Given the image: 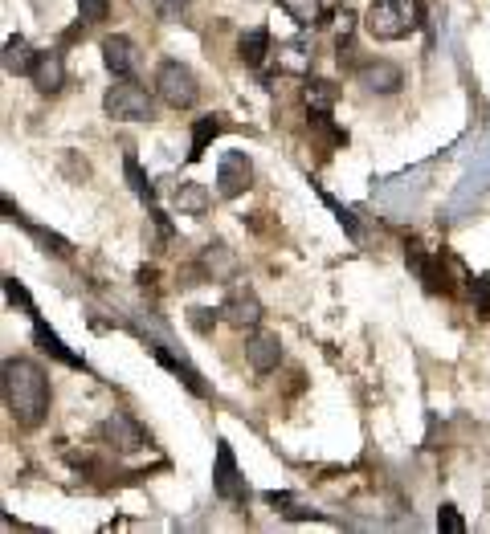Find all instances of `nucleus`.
Masks as SVG:
<instances>
[{"mask_svg": "<svg viewBox=\"0 0 490 534\" xmlns=\"http://www.w3.org/2000/svg\"><path fill=\"white\" fill-rule=\"evenodd\" d=\"M33 86L41 90V94H58L62 86H66V62H62V53L58 49H45V53H37V66H33Z\"/></svg>", "mask_w": 490, "mask_h": 534, "instance_id": "13", "label": "nucleus"}, {"mask_svg": "<svg viewBox=\"0 0 490 534\" xmlns=\"http://www.w3.org/2000/svg\"><path fill=\"white\" fill-rule=\"evenodd\" d=\"M209 188L205 184H196V180H184L172 188V204L180 208V217H205L209 212Z\"/></svg>", "mask_w": 490, "mask_h": 534, "instance_id": "16", "label": "nucleus"}, {"mask_svg": "<svg viewBox=\"0 0 490 534\" xmlns=\"http://www.w3.org/2000/svg\"><path fill=\"white\" fill-rule=\"evenodd\" d=\"M315 192H319V200H323V204L335 212V221L343 225V233H348L352 241H360V221H356V212H352V208H343V204H339V200H335L327 188H319V184H315Z\"/></svg>", "mask_w": 490, "mask_h": 534, "instance_id": "25", "label": "nucleus"}, {"mask_svg": "<svg viewBox=\"0 0 490 534\" xmlns=\"http://www.w3.org/2000/svg\"><path fill=\"white\" fill-rule=\"evenodd\" d=\"M245 359H250V367L258 371V376H270V371L278 367L282 359V343L274 331H254L250 339H245Z\"/></svg>", "mask_w": 490, "mask_h": 534, "instance_id": "11", "label": "nucleus"}, {"mask_svg": "<svg viewBox=\"0 0 490 534\" xmlns=\"http://www.w3.org/2000/svg\"><path fill=\"white\" fill-rule=\"evenodd\" d=\"M221 314V310H217ZM217 314L213 310H205V306H196V310H188V323L201 331V335H213V327H217Z\"/></svg>", "mask_w": 490, "mask_h": 534, "instance_id": "29", "label": "nucleus"}, {"mask_svg": "<svg viewBox=\"0 0 490 534\" xmlns=\"http://www.w3.org/2000/svg\"><path fill=\"white\" fill-rule=\"evenodd\" d=\"M5 212H9V221H17V225H25V217L13 208V200H5ZM41 245H45V253H54V257H70L74 249H70V241L66 237H58V233H49V229H41V225H25Z\"/></svg>", "mask_w": 490, "mask_h": 534, "instance_id": "21", "label": "nucleus"}, {"mask_svg": "<svg viewBox=\"0 0 490 534\" xmlns=\"http://www.w3.org/2000/svg\"><path fill=\"white\" fill-rule=\"evenodd\" d=\"M201 274H205L209 282H217V278H233V274H237V257H233L225 245H209L205 257H201Z\"/></svg>", "mask_w": 490, "mask_h": 534, "instance_id": "20", "label": "nucleus"}, {"mask_svg": "<svg viewBox=\"0 0 490 534\" xmlns=\"http://www.w3.org/2000/svg\"><path fill=\"white\" fill-rule=\"evenodd\" d=\"M335 98H339L335 82H327V78H307V86H303V102H307V111H331Z\"/></svg>", "mask_w": 490, "mask_h": 534, "instance_id": "23", "label": "nucleus"}, {"mask_svg": "<svg viewBox=\"0 0 490 534\" xmlns=\"http://www.w3.org/2000/svg\"><path fill=\"white\" fill-rule=\"evenodd\" d=\"M123 176H127V184H131V192L147 204V208H152L156 204V184L152 180H147V172L139 168V155L135 151H123Z\"/></svg>", "mask_w": 490, "mask_h": 534, "instance_id": "19", "label": "nucleus"}, {"mask_svg": "<svg viewBox=\"0 0 490 534\" xmlns=\"http://www.w3.org/2000/svg\"><path fill=\"white\" fill-rule=\"evenodd\" d=\"M103 62H107V70H111L115 78H135V70H139V49H135V41L123 37V33L103 37Z\"/></svg>", "mask_w": 490, "mask_h": 534, "instance_id": "9", "label": "nucleus"}, {"mask_svg": "<svg viewBox=\"0 0 490 534\" xmlns=\"http://www.w3.org/2000/svg\"><path fill=\"white\" fill-rule=\"evenodd\" d=\"M437 530L441 534H466V518L458 514V506H441L437 510Z\"/></svg>", "mask_w": 490, "mask_h": 534, "instance_id": "27", "label": "nucleus"}, {"mask_svg": "<svg viewBox=\"0 0 490 534\" xmlns=\"http://www.w3.org/2000/svg\"><path fill=\"white\" fill-rule=\"evenodd\" d=\"M5 298H9L13 306H21V310H25L29 318L37 314V306H33V298H29V290H25V286H21L17 278H5Z\"/></svg>", "mask_w": 490, "mask_h": 534, "instance_id": "28", "label": "nucleus"}, {"mask_svg": "<svg viewBox=\"0 0 490 534\" xmlns=\"http://www.w3.org/2000/svg\"><path fill=\"white\" fill-rule=\"evenodd\" d=\"M274 66H278V74H307L311 70V49L303 41H282L274 49Z\"/></svg>", "mask_w": 490, "mask_h": 534, "instance_id": "17", "label": "nucleus"}, {"mask_svg": "<svg viewBox=\"0 0 490 534\" xmlns=\"http://www.w3.org/2000/svg\"><path fill=\"white\" fill-rule=\"evenodd\" d=\"M78 5H82V21H90V25L107 21V13H111V0H78Z\"/></svg>", "mask_w": 490, "mask_h": 534, "instance_id": "30", "label": "nucleus"}, {"mask_svg": "<svg viewBox=\"0 0 490 534\" xmlns=\"http://www.w3.org/2000/svg\"><path fill=\"white\" fill-rule=\"evenodd\" d=\"M5 408L21 429H41L49 416V376L33 363V359H5Z\"/></svg>", "mask_w": 490, "mask_h": 534, "instance_id": "1", "label": "nucleus"}, {"mask_svg": "<svg viewBox=\"0 0 490 534\" xmlns=\"http://www.w3.org/2000/svg\"><path fill=\"white\" fill-rule=\"evenodd\" d=\"M103 106H107L111 119H123V123H147V119L156 115L152 94H147L135 78H115V86L107 90Z\"/></svg>", "mask_w": 490, "mask_h": 534, "instance_id": "3", "label": "nucleus"}, {"mask_svg": "<svg viewBox=\"0 0 490 534\" xmlns=\"http://www.w3.org/2000/svg\"><path fill=\"white\" fill-rule=\"evenodd\" d=\"M152 355H156V359H160V363H164V367L172 371V376H176V380H180V384H184V388H188L192 396H201V400H209V384L201 380V371H196V367H192L188 359L172 355V351H168V343H152Z\"/></svg>", "mask_w": 490, "mask_h": 534, "instance_id": "12", "label": "nucleus"}, {"mask_svg": "<svg viewBox=\"0 0 490 534\" xmlns=\"http://www.w3.org/2000/svg\"><path fill=\"white\" fill-rule=\"evenodd\" d=\"M250 184H254L250 155H245V151H225L217 159V192H221V200H237Z\"/></svg>", "mask_w": 490, "mask_h": 534, "instance_id": "8", "label": "nucleus"}, {"mask_svg": "<svg viewBox=\"0 0 490 534\" xmlns=\"http://www.w3.org/2000/svg\"><path fill=\"white\" fill-rule=\"evenodd\" d=\"M103 441L115 449V453H139V449H147L152 445V437H147V429L135 420V416H127V412H115V416H107L103 420Z\"/></svg>", "mask_w": 490, "mask_h": 534, "instance_id": "7", "label": "nucleus"}, {"mask_svg": "<svg viewBox=\"0 0 490 534\" xmlns=\"http://www.w3.org/2000/svg\"><path fill=\"white\" fill-rule=\"evenodd\" d=\"M217 310H221L225 323L237 327V331H258L262 327V302H258V294L250 286H233Z\"/></svg>", "mask_w": 490, "mask_h": 534, "instance_id": "6", "label": "nucleus"}, {"mask_svg": "<svg viewBox=\"0 0 490 534\" xmlns=\"http://www.w3.org/2000/svg\"><path fill=\"white\" fill-rule=\"evenodd\" d=\"M278 9L294 21V25H319L323 21V5H319V0H278Z\"/></svg>", "mask_w": 490, "mask_h": 534, "instance_id": "24", "label": "nucleus"}, {"mask_svg": "<svg viewBox=\"0 0 490 534\" xmlns=\"http://www.w3.org/2000/svg\"><path fill=\"white\" fill-rule=\"evenodd\" d=\"M37 66V53L25 37H9L5 41V74H17V78H29Z\"/></svg>", "mask_w": 490, "mask_h": 534, "instance_id": "18", "label": "nucleus"}, {"mask_svg": "<svg viewBox=\"0 0 490 534\" xmlns=\"http://www.w3.org/2000/svg\"><path fill=\"white\" fill-rule=\"evenodd\" d=\"M356 78H360L368 90H376V94H397V90L405 86L401 66H392V62H368V66L356 70Z\"/></svg>", "mask_w": 490, "mask_h": 534, "instance_id": "14", "label": "nucleus"}, {"mask_svg": "<svg viewBox=\"0 0 490 534\" xmlns=\"http://www.w3.org/2000/svg\"><path fill=\"white\" fill-rule=\"evenodd\" d=\"M33 343H37L49 359H58V363H66V367H74V371H86V359H82L78 351H70V347L62 343L58 331H49V323H45L41 314H33Z\"/></svg>", "mask_w": 490, "mask_h": 534, "instance_id": "10", "label": "nucleus"}, {"mask_svg": "<svg viewBox=\"0 0 490 534\" xmlns=\"http://www.w3.org/2000/svg\"><path fill=\"white\" fill-rule=\"evenodd\" d=\"M372 41H405L425 29V0H376L364 13Z\"/></svg>", "mask_w": 490, "mask_h": 534, "instance_id": "2", "label": "nucleus"}, {"mask_svg": "<svg viewBox=\"0 0 490 534\" xmlns=\"http://www.w3.org/2000/svg\"><path fill=\"white\" fill-rule=\"evenodd\" d=\"M221 135V119L217 115H209V119H196L192 123V147H188V164H196V159H205V151H209V143Z\"/></svg>", "mask_w": 490, "mask_h": 534, "instance_id": "22", "label": "nucleus"}, {"mask_svg": "<svg viewBox=\"0 0 490 534\" xmlns=\"http://www.w3.org/2000/svg\"><path fill=\"white\" fill-rule=\"evenodd\" d=\"M156 94L172 111H192V106L201 102V82H196V74L184 62H164L156 70Z\"/></svg>", "mask_w": 490, "mask_h": 534, "instance_id": "4", "label": "nucleus"}, {"mask_svg": "<svg viewBox=\"0 0 490 534\" xmlns=\"http://www.w3.org/2000/svg\"><path fill=\"white\" fill-rule=\"evenodd\" d=\"M270 53H274V49H270V29H266V25H258V29H250V33H241V41H237V58H241V66L262 70Z\"/></svg>", "mask_w": 490, "mask_h": 534, "instance_id": "15", "label": "nucleus"}, {"mask_svg": "<svg viewBox=\"0 0 490 534\" xmlns=\"http://www.w3.org/2000/svg\"><path fill=\"white\" fill-rule=\"evenodd\" d=\"M213 494L237 510H245L250 502V486H245V477L237 469V457L229 449V441H217V465H213Z\"/></svg>", "mask_w": 490, "mask_h": 534, "instance_id": "5", "label": "nucleus"}, {"mask_svg": "<svg viewBox=\"0 0 490 534\" xmlns=\"http://www.w3.org/2000/svg\"><path fill=\"white\" fill-rule=\"evenodd\" d=\"M466 294L474 298V314L482 318V323H490V278H470Z\"/></svg>", "mask_w": 490, "mask_h": 534, "instance_id": "26", "label": "nucleus"}]
</instances>
